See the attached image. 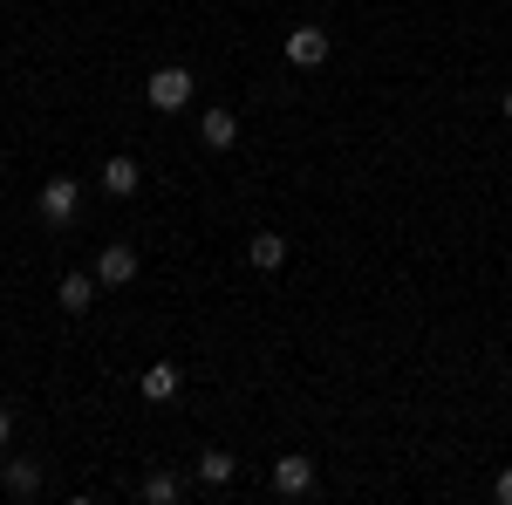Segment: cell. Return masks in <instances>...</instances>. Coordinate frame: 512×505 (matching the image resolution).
Listing matches in <instances>:
<instances>
[{"mask_svg": "<svg viewBox=\"0 0 512 505\" xmlns=\"http://www.w3.org/2000/svg\"><path fill=\"white\" fill-rule=\"evenodd\" d=\"M287 62H294V69H321V62H328V28H315V21L287 28Z\"/></svg>", "mask_w": 512, "mask_h": 505, "instance_id": "6da1fadb", "label": "cell"}, {"mask_svg": "<svg viewBox=\"0 0 512 505\" xmlns=\"http://www.w3.org/2000/svg\"><path fill=\"white\" fill-rule=\"evenodd\" d=\"M35 205H41V219H48V226H69V219L82 212V198H76V178H48Z\"/></svg>", "mask_w": 512, "mask_h": 505, "instance_id": "7a4b0ae2", "label": "cell"}, {"mask_svg": "<svg viewBox=\"0 0 512 505\" xmlns=\"http://www.w3.org/2000/svg\"><path fill=\"white\" fill-rule=\"evenodd\" d=\"M274 492L280 499H308L315 492V458H274Z\"/></svg>", "mask_w": 512, "mask_h": 505, "instance_id": "3957f363", "label": "cell"}, {"mask_svg": "<svg viewBox=\"0 0 512 505\" xmlns=\"http://www.w3.org/2000/svg\"><path fill=\"white\" fill-rule=\"evenodd\" d=\"M144 96H151V110H185V103H192V76H185V69H158Z\"/></svg>", "mask_w": 512, "mask_h": 505, "instance_id": "277c9868", "label": "cell"}, {"mask_svg": "<svg viewBox=\"0 0 512 505\" xmlns=\"http://www.w3.org/2000/svg\"><path fill=\"white\" fill-rule=\"evenodd\" d=\"M96 280H103V287H130V280H137V253H130V246H103Z\"/></svg>", "mask_w": 512, "mask_h": 505, "instance_id": "5b68a950", "label": "cell"}, {"mask_svg": "<svg viewBox=\"0 0 512 505\" xmlns=\"http://www.w3.org/2000/svg\"><path fill=\"white\" fill-rule=\"evenodd\" d=\"M198 137H205L212 151H233L239 144V117L233 110H205V117H198Z\"/></svg>", "mask_w": 512, "mask_h": 505, "instance_id": "8992f818", "label": "cell"}, {"mask_svg": "<svg viewBox=\"0 0 512 505\" xmlns=\"http://www.w3.org/2000/svg\"><path fill=\"white\" fill-rule=\"evenodd\" d=\"M137 185H144V171H137V157H110V164H103V192H110V198H130Z\"/></svg>", "mask_w": 512, "mask_h": 505, "instance_id": "52a82bcc", "label": "cell"}, {"mask_svg": "<svg viewBox=\"0 0 512 505\" xmlns=\"http://www.w3.org/2000/svg\"><path fill=\"white\" fill-rule=\"evenodd\" d=\"M96 287H103L96 273H69V280L55 287V301H62V308H69V314H82V308H89V301H96Z\"/></svg>", "mask_w": 512, "mask_h": 505, "instance_id": "ba28073f", "label": "cell"}, {"mask_svg": "<svg viewBox=\"0 0 512 505\" xmlns=\"http://www.w3.org/2000/svg\"><path fill=\"white\" fill-rule=\"evenodd\" d=\"M246 260H253L260 273H274L280 260H287V239H280V233H253V239H246Z\"/></svg>", "mask_w": 512, "mask_h": 505, "instance_id": "9c48e42d", "label": "cell"}, {"mask_svg": "<svg viewBox=\"0 0 512 505\" xmlns=\"http://www.w3.org/2000/svg\"><path fill=\"white\" fill-rule=\"evenodd\" d=\"M0 485H7L14 499H35V492H41V465H28V458H14V465L0 471Z\"/></svg>", "mask_w": 512, "mask_h": 505, "instance_id": "30bf717a", "label": "cell"}, {"mask_svg": "<svg viewBox=\"0 0 512 505\" xmlns=\"http://www.w3.org/2000/svg\"><path fill=\"white\" fill-rule=\"evenodd\" d=\"M144 396H151V403H164V396H178V369H171V362H158V369H144Z\"/></svg>", "mask_w": 512, "mask_h": 505, "instance_id": "8fae6325", "label": "cell"}, {"mask_svg": "<svg viewBox=\"0 0 512 505\" xmlns=\"http://www.w3.org/2000/svg\"><path fill=\"white\" fill-rule=\"evenodd\" d=\"M144 505H178V478L171 471H151L144 478Z\"/></svg>", "mask_w": 512, "mask_h": 505, "instance_id": "7c38bea8", "label": "cell"}, {"mask_svg": "<svg viewBox=\"0 0 512 505\" xmlns=\"http://www.w3.org/2000/svg\"><path fill=\"white\" fill-rule=\"evenodd\" d=\"M198 478H205V485H226V478H233V458H226V451H205V458H198Z\"/></svg>", "mask_w": 512, "mask_h": 505, "instance_id": "4fadbf2b", "label": "cell"}, {"mask_svg": "<svg viewBox=\"0 0 512 505\" xmlns=\"http://www.w3.org/2000/svg\"><path fill=\"white\" fill-rule=\"evenodd\" d=\"M7 437H14V410L0 403V444H7Z\"/></svg>", "mask_w": 512, "mask_h": 505, "instance_id": "5bb4252c", "label": "cell"}, {"mask_svg": "<svg viewBox=\"0 0 512 505\" xmlns=\"http://www.w3.org/2000/svg\"><path fill=\"white\" fill-rule=\"evenodd\" d=\"M492 492H499V499L512 505V471H499V485H492Z\"/></svg>", "mask_w": 512, "mask_h": 505, "instance_id": "9a60e30c", "label": "cell"}, {"mask_svg": "<svg viewBox=\"0 0 512 505\" xmlns=\"http://www.w3.org/2000/svg\"><path fill=\"white\" fill-rule=\"evenodd\" d=\"M499 110H506V123H512V89H506V103H499Z\"/></svg>", "mask_w": 512, "mask_h": 505, "instance_id": "2e32d148", "label": "cell"}]
</instances>
